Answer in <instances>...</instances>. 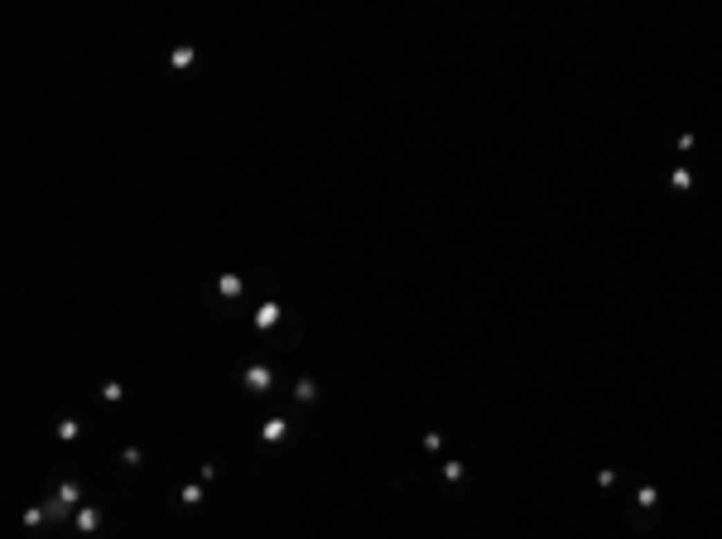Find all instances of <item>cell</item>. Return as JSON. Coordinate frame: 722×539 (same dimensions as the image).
Segmentation results:
<instances>
[{
	"label": "cell",
	"instance_id": "ba28073f",
	"mask_svg": "<svg viewBox=\"0 0 722 539\" xmlns=\"http://www.w3.org/2000/svg\"><path fill=\"white\" fill-rule=\"evenodd\" d=\"M174 501H179V506H188V511H198V506H203V486H198V482H188V486H179V491H174Z\"/></svg>",
	"mask_w": 722,
	"mask_h": 539
},
{
	"label": "cell",
	"instance_id": "277c9868",
	"mask_svg": "<svg viewBox=\"0 0 722 539\" xmlns=\"http://www.w3.org/2000/svg\"><path fill=\"white\" fill-rule=\"evenodd\" d=\"M289 429H294L289 419H265V424H260V443H285Z\"/></svg>",
	"mask_w": 722,
	"mask_h": 539
},
{
	"label": "cell",
	"instance_id": "6da1fadb",
	"mask_svg": "<svg viewBox=\"0 0 722 539\" xmlns=\"http://www.w3.org/2000/svg\"><path fill=\"white\" fill-rule=\"evenodd\" d=\"M241 385H246L251 395H265V390L275 385V366H270V361H251V366L241 371Z\"/></svg>",
	"mask_w": 722,
	"mask_h": 539
},
{
	"label": "cell",
	"instance_id": "4fadbf2b",
	"mask_svg": "<svg viewBox=\"0 0 722 539\" xmlns=\"http://www.w3.org/2000/svg\"><path fill=\"white\" fill-rule=\"evenodd\" d=\"M140 462H145V453H140L135 443H130V448H120V467H125V472H135Z\"/></svg>",
	"mask_w": 722,
	"mask_h": 539
},
{
	"label": "cell",
	"instance_id": "8fae6325",
	"mask_svg": "<svg viewBox=\"0 0 722 539\" xmlns=\"http://www.w3.org/2000/svg\"><path fill=\"white\" fill-rule=\"evenodd\" d=\"M438 472H443V482H448V486H458V482L467 477V467H462L458 457H443V467H438Z\"/></svg>",
	"mask_w": 722,
	"mask_h": 539
},
{
	"label": "cell",
	"instance_id": "2e32d148",
	"mask_svg": "<svg viewBox=\"0 0 722 539\" xmlns=\"http://www.w3.org/2000/svg\"><path fill=\"white\" fill-rule=\"evenodd\" d=\"M694 145H698V135H694V130H684V135H679V140H674V149H679V154H689V149H694Z\"/></svg>",
	"mask_w": 722,
	"mask_h": 539
},
{
	"label": "cell",
	"instance_id": "5b68a950",
	"mask_svg": "<svg viewBox=\"0 0 722 539\" xmlns=\"http://www.w3.org/2000/svg\"><path fill=\"white\" fill-rule=\"evenodd\" d=\"M193 63H198V48H193V44H179V48L169 53V68H174V73H188Z\"/></svg>",
	"mask_w": 722,
	"mask_h": 539
},
{
	"label": "cell",
	"instance_id": "7c38bea8",
	"mask_svg": "<svg viewBox=\"0 0 722 539\" xmlns=\"http://www.w3.org/2000/svg\"><path fill=\"white\" fill-rule=\"evenodd\" d=\"M19 525H24V530H39V525H48V511H44V506H29V511L19 515Z\"/></svg>",
	"mask_w": 722,
	"mask_h": 539
},
{
	"label": "cell",
	"instance_id": "d6986e66",
	"mask_svg": "<svg viewBox=\"0 0 722 539\" xmlns=\"http://www.w3.org/2000/svg\"><path fill=\"white\" fill-rule=\"evenodd\" d=\"M198 482H217V462H203V467H198Z\"/></svg>",
	"mask_w": 722,
	"mask_h": 539
},
{
	"label": "cell",
	"instance_id": "30bf717a",
	"mask_svg": "<svg viewBox=\"0 0 722 539\" xmlns=\"http://www.w3.org/2000/svg\"><path fill=\"white\" fill-rule=\"evenodd\" d=\"M294 400H299V405H313V400H318V381H313V376H299V381H294Z\"/></svg>",
	"mask_w": 722,
	"mask_h": 539
},
{
	"label": "cell",
	"instance_id": "9c48e42d",
	"mask_svg": "<svg viewBox=\"0 0 722 539\" xmlns=\"http://www.w3.org/2000/svg\"><path fill=\"white\" fill-rule=\"evenodd\" d=\"M73 525H78V530H82V535H92V530H97V525H102V506H82V511H78V520H73Z\"/></svg>",
	"mask_w": 722,
	"mask_h": 539
},
{
	"label": "cell",
	"instance_id": "5bb4252c",
	"mask_svg": "<svg viewBox=\"0 0 722 539\" xmlns=\"http://www.w3.org/2000/svg\"><path fill=\"white\" fill-rule=\"evenodd\" d=\"M97 395H102L106 405H116V400L125 395V385H120V381H106V385H102V390H97Z\"/></svg>",
	"mask_w": 722,
	"mask_h": 539
},
{
	"label": "cell",
	"instance_id": "3957f363",
	"mask_svg": "<svg viewBox=\"0 0 722 539\" xmlns=\"http://www.w3.org/2000/svg\"><path fill=\"white\" fill-rule=\"evenodd\" d=\"M280 318H285V309H280L275 299H265V304H260V309L251 313V323L260 327V332H270V327H280Z\"/></svg>",
	"mask_w": 722,
	"mask_h": 539
},
{
	"label": "cell",
	"instance_id": "e0dca14e",
	"mask_svg": "<svg viewBox=\"0 0 722 539\" xmlns=\"http://www.w3.org/2000/svg\"><path fill=\"white\" fill-rule=\"evenodd\" d=\"M424 453H443V433H424Z\"/></svg>",
	"mask_w": 722,
	"mask_h": 539
},
{
	"label": "cell",
	"instance_id": "ac0fdd59",
	"mask_svg": "<svg viewBox=\"0 0 722 539\" xmlns=\"http://www.w3.org/2000/svg\"><path fill=\"white\" fill-rule=\"evenodd\" d=\"M597 486H602V491H612V486H617V472H612V467H602V472H597Z\"/></svg>",
	"mask_w": 722,
	"mask_h": 539
},
{
	"label": "cell",
	"instance_id": "7a4b0ae2",
	"mask_svg": "<svg viewBox=\"0 0 722 539\" xmlns=\"http://www.w3.org/2000/svg\"><path fill=\"white\" fill-rule=\"evenodd\" d=\"M212 294L226 299V304H241V299H246V280H241L236 270H222V275L212 280Z\"/></svg>",
	"mask_w": 722,
	"mask_h": 539
},
{
	"label": "cell",
	"instance_id": "8992f818",
	"mask_svg": "<svg viewBox=\"0 0 722 539\" xmlns=\"http://www.w3.org/2000/svg\"><path fill=\"white\" fill-rule=\"evenodd\" d=\"M669 188H674V193H689V188H694V169H689V164H674V169H669Z\"/></svg>",
	"mask_w": 722,
	"mask_h": 539
},
{
	"label": "cell",
	"instance_id": "52a82bcc",
	"mask_svg": "<svg viewBox=\"0 0 722 539\" xmlns=\"http://www.w3.org/2000/svg\"><path fill=\"white\" fill-rule=\"evenodd\" d=\"M53 496H58V501H63L68 511H78V506H82V482H63V486H58Z\"/></svg>",
	"mask_w": 722,
	"mask_h": 539
},
{
	"label": "cell",
	"instance_id": "9a60e30c",
	"mask_svg": "<svg viewBox=\"0 0 722 539\" xmlns=\"http://www.w3.org/2000/svg\"><path fill=\"white\" fill-rule=\"evenodd\" d=\"M53 433H58V443H73V438H78V419H63Z\"/></svg>",
	"mask_w": 722,
	"mask_h": 539
}]
</instances>
